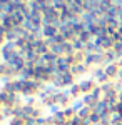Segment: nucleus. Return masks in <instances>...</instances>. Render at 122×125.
Here are the masks:
<instances>
[{
  "mask_svg": "<svg viewBox=\"0 0 122 125\" xmlns=\"http://www.w3.org/2000/svg\"><path fill=\"white\" fill-rule=\"evenodd\" d=\"M45 112H47V107L44 105V102L40 98H30V100L25 102V105H24L22 115L25 117L28 122H37V120L47 118Z\"/></svg>",
  "mask_w": 122,
  "mask_h": 125,
  "instance_id": "obj_1",
  "label": "nucleus"
},
{
  "mask_svg": "<svg viewBox=\"0 0 122 125\" xmlns=\"http://www.w3.org/2000/svg\"><path fill=\"white\" fill-rule=\"evenodd\" d=\"M69 95L72 97L75 102L80 100V98H84L85 95H84V90H82V85H80V83H74V85L69 88Z\"/></svg>",
  "mask_w": 122,
  "mask_h": 125,
  "instance_id": "obj_2",
  "label": "nucleus"
},
{
  "mask_svg": "<svg viewBox=\"0 0 122 125\" xmlns=\"http://www.w3.org/2000/svg\"><path fill=\"white\" fill-rule=\"evenodd\" d=\"M28 124H30V122H28L22 114H17V115L10 117L9 120H7V125H28Z\"/></svg>",
  "mask_w": 122,
  "mask_h": 125,
  "instance_id": "obj_3",
  "label": "nucleus"
},
{
  "mask_svg": "<svg viewBox=\"0 0 122 125\" xmlns=\"http://www.w3.org/2000/svg\"><path fill=\"white\" fill-rule=\"evenodd\" d=\"M114 110H115V118L122 122V97L119 98V102L115 104V107H114Z\"/></svg>",
  "mask_w": 122,
  "mask_h": 125,
  "instance_id": "obj_4",
  "label": "nucleus"
},
{
  "mask_svg": "<svg viewBox=\"0 0 122 125\" xmlns=\"http://www.w3.org/2000/svg\"><path fill=\"white\" fill-rule=\"evenodd\" d=\"M28 125H49L47 118H44V120H37V122H30Z\"/></svg>",
  "mask_w": 122,
  "mask_h": 125,
  "instance_id": "obj_5",
  "label": "nucleus"
},
{
  "mask_svg": "<svg viewBox=\"0 0 122 125\" xmlns=\"http://www.w3.org/2000/svg\"><path fill=\"white\" fill-rule=\"evenodd\" d=\"M114 125H122V122H121V120H117V118H115V122H114Z\"/></svg>",
  "mask_w": 122,
  "mask_h": 125,
  "instance_id": "obj_6",
  "label": "nucleus"
},
{
  "mask_svg": "<svg viewBox=\"0 0 122 125\" xmlns=\"http://www.w3.org/2000/svg\"><path fill=\"white\" fill-rule=\"evenodd\" d=\"M5 125H7V124H5Z\"/></svg>",
  "mask_w": 122,
  "mask_h": 125,
  "instance_id": "obj_7",
  "label": "nucleus"
}]
</instances>
